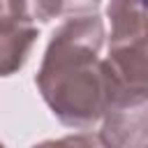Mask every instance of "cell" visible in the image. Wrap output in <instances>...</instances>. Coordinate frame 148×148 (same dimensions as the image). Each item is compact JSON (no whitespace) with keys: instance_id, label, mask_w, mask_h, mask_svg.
Here are the masks:
<instances>
[{"instance_id":"obj_1","label":"cell","mask_w":148,"mask_h":148,"mask_svg":"<svg viewBox=\"0 0 148 148\" xmlns=\"http://www.w3.org/2000/svg\"><path fill=\"white\" fill-rule=\"evenodd\" d=\"M104 18L95 14L69 16L53 32L35 86L58 123L72 130H92L106 104V72L102 46Z\"/></svg>"},{"instance_id":"obj_2","label":"cell","mask_w":148,"mask_h":148,"mask_svg":"<svg viewBox=\"0 0 148 148\" xmlns=\"http://www.w3.org/2000/svg\"><path fill=\"white\" fill-rule=\"evenodd\" d=\"M106 148H143L148 143V95L106 83V104L99 120Z\"/></svg>"},{"instance_id":"obj_3","label":"cell","mask_w":148,"mask_h":148,"mask_svg":"<svg viewBox=\"0 0 148 148\" xmlns=\"http://www.w3.org/2000/svg\"><path fill=\"white\" fill-rule=\"evenodd\" d=\"M104 72L109 86L148 95V35L127 46L109 49Z\"/></svg>"},{"instance_id":"obj_4","label":"cell","mask_w":148,"mask_h":148,"mask_svg":"<svg viewBox=\"0 0 148 148\" xmlns=\"http://www.w3.org/2000/svg\"><path fill=\"white\" fill-rule=\"evenodd\" d=\"M37 37V25L16 21L9 14L0 16V79L16 74L25 65Z\"/></svg>"},{"instance_id":"obj_5","label":"cell","mask_w":148,"mask_h":148,"mask_svg":"<svg viewBox=\"0 0 148 148\" xmlns=\"http://www.w3.org/2000/svg\"><path fill=\"white\" fill-rule=\"evenodd\" d=\"M109 49L127 46L148 35V0H109Z\"/></svg>"},{"instance_id":"obj_6","label":"cell","mask_w":148,"mask_h":148,"mask_svg":"<svg viewBox=\"0 0 148 148\" xmlns=\"http://www.w3.org/2000/svg\"><path fill=\"white\" fill-rule=\"evenodd\" d=\"M102 0H7V14L23 23H49L60 16L95 14Z\"/></svg>"},{"instance_id":"obj_7","label":"cell","mask_w":148,"mask_h":148,"mask_svg":"<svg viewBox=\"0 0 148 148\" xmlns=\"http://www.w3.org/2000/svg\"><path fill=\"white\" fill-rule=\"evenodd\" d=\"M32 148H106V143L99 139V134H92L88 130L60 136V139H46L35 143Z\"/></svg>"},{"instance_id":"obj_8","label":"cell","mask_w":148,"mask_h":148,"mask_svg":"<svg viewBox=\"0 0 148 148\" xmlns=\"http://www.w3.org/2000/svg\"><path fill=\"white\" fill-rule=\"evenodd\" d=\"M7 14V0H0V16Z\"/></svg>"},{"instance_id":"obj_9","label":"cell","mask_w":148,"mask_h":148,"mask_svg":"<svg viewBox=\"0 0 148 148\" xmlns=\"http://www.w3.org/2000/svg\"><path fill=\"white\" fill-rule=\"evenodd\" d=\"M0 148H7V146H5V143H2V141H0Z\"/></svg>"},{"instance_id":"obj_10","label":"cell","mask_w":148,"mask_h":148,"mask_svg":"<svg viewBox=\"0 0 148 148\" xmlns=\"http://www.w3.org/2000/svg\"><path fill=\"white\" fill-rule=\"evenodd\" d=\"M143 148H148V143H146V146H143Z\"/></svg>"}]
</instances>
